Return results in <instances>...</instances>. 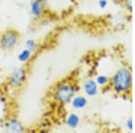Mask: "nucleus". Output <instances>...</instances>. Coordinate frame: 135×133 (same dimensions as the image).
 Masks as SVG:
<instances>
[{
    "label": "nucleus",
    "mask_w": 135,
    "mask_h": 133,
    "mask_svg": "<svg viewBox=\"0 0 135 133\" xmlns=\"http://www.w3.org/2000/svg\"><path fill=\"white\" fill-rule=\"evenodd\" d=\"M21 35L16 29L10 28L0 34V50L3 51H11L16 49L19 43Z\"/></svg>",
    "instance_id": "3"
},
{
    "label": "nucleus",
    "mask_w": 135,
    "mask_h": 133,
    "mask_svg": "<svg viewBox=\"0 0 135 133\" xmlns=\"http://www.w3.org/2000/svg\"><path fill=\"white\" fill-rule=\"evenodd\" d=\"M25 48L29 50L30 51H32V53L34 54L37 51V50H38L39 44L34 39L29 38V39H27V40H25Z\"/></svg>",
    "instance_id": "11"
},
{
    "label": "nucleus",
    "mask_w": 135,
    "mask_h": 133,
    "mask_svg": "<svg viewBox=\"0 0 135 133\" xmlns=\"http://www.w3.org/2000/svg\"><path fill=\"white\" fill-rule=\"evenodd\" d=\"M123 7L128 13L132 12V0H121Z\"/></svg>",
    "instance_id": "13"
},
{
    "label": "nucleus",
    "mask_w": 135,
    "mask_h": 133,
    "mask_svg": "<svg viewBox=\"0 0 135 133\" xmlns=\"http://www.w3.org/2000/svg\"><path fill=\"white\" fill-rule=\"evenodd\" d=\"M69 104L75 110H83V109H85L88 105V100L85 95H76L72 98Z\"/></svg>",
    "instance_id": "8"
},
{
    "label": "nucleus",
    "mask_w": 135,
    "mask_h": 133,
    "mask_svg": "<svg viewBox=\"0 0 135 133\" xmlns=\"http://www.w3.org/2000/svg\"><path fill=\"white\" fill-rule=\"evenodd\" d=\"M95 82L98 85V86L106 87L110 84V77L106 75H98L95 77Z\"/></svg>",
    "instance_id": "12"
},
{
    "label": "nucleus",
    "mask_w": 135,
    "mask_h": 133,
    "mask_svg": "<svg viewBox=\"0 0 135 133\" xmlns=\"http://www.w3.org/2000/svg\"><path fill=\"white\" fill-rule=\"evenodd\" d=\"M29 69L25 66L16 67L7 77V84L12 89L19 90L25 85L28 79Z\"/></svg>",
    "instance_id": "4"
},
{
    "label": "nucleus",
    "mask_w": 135,
    "mask_h": 133,
    "mask_svg": "<svg viewBox=\"0 0 135 133\" xmlns=\"http://www.w3.org/2000/svg\"><path fill=\"white\" fill-rule=\"evenodd\" d=\"M4 128L6 131L11 133H22L25 131V128L23 122L16 116L9 117L4 122Z\"/></svg>",
    "instance_id": "6"
},
{
    "label": "nucleus",
    "mask_w": 135,
    "mask_h": 133,
    "mask_svg": "<svg viewBox=\"0 0 135 133\" xmlns=\"http://www.w3.org/2000/svg\"><path fill=\"white\" fill-rule=\"evenodd\" d=\"M97 5H98V7L100 8V9L104 10L108 6V1L107 0H99L98 3H97Z\"/></svg>",
    "instance_id": "15"
},
{
    "label": "nucleus",
    "mask_w": 135,
    "mask_h": 133,
    "mask_svg": "<svg viewBox=\"0 0 135 133\" xmlns=\"http://www.w3.org/2000/svg\"><path fill=\"white\" fill-rule=\"evenodd\" d=\"M82 90L88 97H95L99 92V86L93 78H86L82 83Z\"/></svg>",
    "instance_id": "7"
},
{
    "label": "nucleus",
    "mask_w": 135,
    "mask_h": 133,
    "mask_svg": "<svg viewBox=\"0 0 135 133\" xmlns=\"http://www.w3.org/2000/svg\"><path fill=\"white\" fill-rule=\"evenodd\" d=\"M132 72L128 67H120L114 71L110 78V84L113 92L120 95H127L132 89Z\"/></svg>",
    "instance_id": "2"
},
{
    "label": "nucleus",
    "mask_w": 135,
    "mask_h": 133,
    "mask_svg": "<svg viewBox=\"0 0 135 133\" xmlns=\"http://www.w3.org/2000/svg\"><path fill=\"white\" fill-rule=\"evenodd\" d=\"M32 56H33V53H32V51H30L29 50L23 48V49L17 54V60L20 63H22V64L26 65L32 60Z\"/></svg>",
    "instance_id": "10"
},
{
    "label": "nucleus",
    "mask_w": 135,
    "mask_h": 133,
    "mask_svg": "<svg viewBox=\"0 0 135 133\" xmlns=\"http://www.w3.org/2000/svg\"><path fill=\"white\" fill-rule=\"evenodd\" d=\"M7 102V98L2 93H0V104H5Z\"/></svg>",
    "instance_id": "16"
},
{
    "label": "nucleus",
    "mask_w": 135,
    "mask_h": 133,
    "mask_svg": "<svg viewBox=\"0 0 135 133\" xmlns=\"http://www.w3.org/2000/svg\"><path fill=\"white\" fill-rule=\"evenodd\" d=\"M80 116L76 112H70L67 115L66 119H65V124L69 129L71 130H75L77 129L80 124Z\"/></svg>",
    "instance_id": "9"
},
{
    "label": "nucleus",
    "mask_w": 135,
    "mask_h": 133,
    "mask_svg": "<svg viewBox=\"0 0 135 133\" xmlns=\"http://www.w3.org/2000/svg\"><path fill=\"white\" fill-rule=\"evenodd\" d=\"M80 86L73 80H64L55 85L51 89V99L60 106H66L70 104L72 98L79 91Z\"/></svg>",
    "instance_id": "1"
},
{
    "label": "nucleus",
    "mask_w": 135,
    "mask_h": 133,
    "mask_svg": "<svg viewBox=\"0 0 135 133\" xmlns=\"http://www.w3.org/2000/svg\"><path fill=\"white\" fill-rule=\"evenodd\" d=\"M125 127L127 129V130L132 131V130H133V122H132V117H129L127 119V121H126V122H125Z\"/></svg>",
    "instance_id": "14"
},
{
    "label": "nucleus",
    "mask_w": 135,
    "mask_h": 133,
    "mask_svg": "<svg viewBox=\"0 0 135 133\" xmlns=\"http://www.w3.org/2000/svg\"><path fill=\"white\" fill-rule=\"evenodd\" d=\"M47 6L48 0H32L29 7L33 19L35 20L42 19L47 10Z\"/></svg>",
    "instance_id": "5"
}]
</instances>
